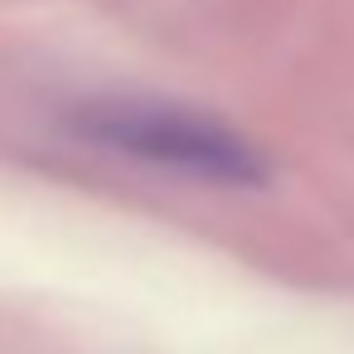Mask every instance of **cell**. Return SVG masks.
<instances>
[{"mask_svg": "<svg viewBox=\"0 0 354 354\" xmlns=\"http://www.w3.org/2000/svg\"><path fill=\"white\" fill-rule=\"evenodd\" d=\"M83 136L136 156L146 165H165L194 180H218V185H257L267 175L262 156L228 131L223 122L180 112V107H141V102H112L83 112Z\"/></svg>", "mask_w": 354, "mask_h": 354, "instance_id": "obj_1", "label": "cell"}]
</instances>
